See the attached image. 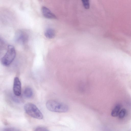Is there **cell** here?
Masks as SVG:
<instances>
[{
    "label": "cell",
    "instance_id": "1",
    "mask_svg": "<svg viewBox=\"0 0 131 131\" xmlns=\"http://www.w3.org/2000/svg\"><path fill=\"white\" fill-rule=\"evenodd\" d=\"M46 106L48 110L53 112H65L69 110V107L67 104L56 100H48L46 103Z\"/></svg>",
    "mask_w": 131,
    "mask_h": 131
},
{
    "label": "cell",
    "instance_id": "2",
    "mask_svg": "<svg viewBox=\"0 0 131 131\" xmlns=\"http://www.w3.org/2000/svg\"><path fill=\"white\" fill-rule=\"evenodd\" d=\"M24 109L26 113L31 117L38 119H41L43 118L41 112L33 103H29L26 104L24 105Z\"/></svg>",
    "mask_w": 131,
    "mask_h": 131
},
{
    "label": "cell",
    "instance_id": "3",
    "mask_svg": "<svg viewBox=\"0 0 131 131\" xmlns=\"http://www.w3.org/2000/svg\"><path fill=\"white\" fill-rule=\"evenodd\" d=\"M16 55V52L14 47L11 45H8L7 51L1 59L2 64L5 66L9 65L14 60Z\"/></svg>",
    "mask_w": 131,
    "mask_h": 131
},
{
    "label": "cell",
    "instance_id": "4",
    "mask_svg": "<svg viewBox=\"0 0 131 131\" xmlns=\"http://www.w3.org/2000/svg\"><path fill=\"white\" fill-rule=\"evenodd\" d=\"M28 36L25 31L20 30L16 33L14 36V40L17 43L24 44L28 40Z\"/></svg>",
    "mask_w": 131,
    "mask_h": 131
},
{
    "label": "cell",
    "instance_id": "5",
    "mask_svg": "<svg viewBox=\"0 0 131 131\" xmlns=\"http://www.w3.org/2000/svg\"><path fill=\"white\" fill-rule=\"evenodd\" d=\"M13 91L14 94L19 96L21 93V85L20 81L17 77H15L14 79L13 85Z\"/></svg>",
    "mask_w": 131,
    "mask_h": 131
},
{
    "label": "cell",
    "instance_id": "6",
    "mask_svg": "<svg viewBox=\"0 0 131 131\" xmlns=\"http://www.w3.org/2000/svg\"><path fill=\"white\" fill-rule=\"evenodd\" d=\"M41 11L43 16L49 19H56V16L52 13L48 8L45 6H43L41 8Z\"/></svg>",
    "mask_w": 131,
    "mask_h": 131
},
{
    "label": "cell",
    "instance_id": "7",
    "mask_svg": "<svg viewBox=\"0 0 131 131\" xmlns=\"http://www.w3.org/2000/svg\"><path fill=\"white\" fill-rule=\"evenodd\" d=\"M44 35L47 38L52 39L54 38L55 36V31L52 28H47L45 31Z\"/></svg>",
    "mask_w": 131,
    "mask_h": 131
},
{
    "label": "cell",
    "instance_id": "8",
    "mask_svg": "<svg viewBox=\"0 0 131 131\" xmlns=\"http://www.w3.org/2000/svg\"><path fill=\"white\" fill-rule=\"evenodd\" d=\"M24 96L27 98L31 97L33 95V93L32 89L29 87H27L24 90L23 92Z\"/></svg>",
    "mask_w": 131,
    "mask_h": 131
},
{
    "label": "cell",
    "instance_id": "9",
    "mask_svg": "<svg viewBox=\"0 0 131 131\" xmlns=\"http://www.w3.org/2000/svg\"><path fill=\"white\" fill-rule=\"evenodd\" d=\"M121 108V106L120 104H118L116 105L112 111L111 113L112 116L114 117L118 116Z\"/></svg>",
    "mask_w": 131,
    "mask_h": 131
},
{
    "label": "cell",
    "instance_id": "10",
    "mask_svg": "<svg viewBox=\"0 0 131 131\" xmlns=\"http://www.w3.org/2000/svg\"><path fill=\"white\" fill-rule=\"evenodd\" d=\"M127 113V110L124 108L121 109L119 112L118 116L119 118L122 119L124 118L126 116Z\"/></svg>",
    "mask_w": 131,
    "mask_h": 131
},
{
    "label": "cell",
    "instance_id": "11",
    "mask_svg": "<svg viewBox=\"0 0 131 131\" xmlns=\"http://www.w3.org/2000/svg\"><path fill=\"white\" fill-rule=\"evenodd\" d=\"M0 131H21L20 130L17 128L9 127L4 128L1 129Z\"/></svg>",
    "mask_w": 131,
    "mask_h": 131
},
{
    "label": "cell",
    "instance_id": "12",
    "mask_svg": "<svg viewBox=\"0 0 131 131\" xmlns=\"http://www.w3.org/2000/svg\"><path fill=\"white\" fill-rule=\"evenodd\" d=\"M82 1L83 5L85 8L88 9L89 8L90 3L89 0H82Z\"/></svg>",
    "mask_w": 131,
    "mask_h": 131
},
{
    "label": "cell",
    "instance_id": "13",
    "mask_svg": "<svg viewBox=\"0 0 131 131\" xmlns=\"http://www.w3.org/2000/svg\"><path fill=\"white\" fill-rule=\"evenodd\" d=\"M34 131H49L47 128L43 127H39L36 128Z\"/></svg>",
    "mask_w": 131,
    "mask_h": 131
}]
</instances>
